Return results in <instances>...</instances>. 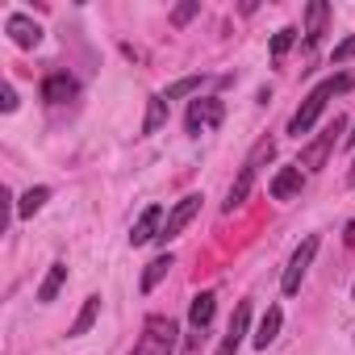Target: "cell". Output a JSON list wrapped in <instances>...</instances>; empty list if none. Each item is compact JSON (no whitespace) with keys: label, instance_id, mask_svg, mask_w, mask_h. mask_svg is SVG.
<instances>
[{"label":"cell","instance_id":"6da1fadb","mask_svg":"<svg viewBox=\"0 0 355 355\" xmlns=\"http://www.w3.org/2000/svg\"><path fill=\"white\" fill-rule=\"evenodd\" d=\"M355 88V76H330V80H322L305 101H301V109L293 113V121H288V134L293 138H301V134H309L313 125H318V117L326 113V101L330 96H338V92H351Z\"/></svg>","mask_w":355,"mask_h":355},{"label":"cell","instance_id":"7a4b0ae2","mask_svg":"<svg viewBox=\"0 0 355 355\" xmlns=\"http://www.w3.org/2000/svg\"><path fill=\"white\" fill-rule=\"evenodd\" d=\"M171 347H175V322L171 318H159V313L146 318L134 355H171Z\"/></svg>","mask_w":355,"mask_h":355},{"label":"cell","instance_id":"3957f363","mask_svg":"<svg viewBox=\"0 0 355 355\" xmlns=\"http://www.w3.org/2000/svg\"><path fill=\"white\" fill-rule=\"evenodd\" d=\"M343 125H347V121H343V117H334V121H330V125H326V130H322L305 150H301V163H297V167H305V171H322V167H326V159H330V150H334V142H338V134H343Z\"/></svg>","mask_w":355,"mask_h":355},{"label":"cell","instance_id":"277c9868","mask_svg":"<svg viewBox=\"0 0 355 355\" xmlns=\"http://www.w3.org/2000/svg\"><path fill=\"white\" fill-rule=\"evenodd\" d=\"M222 117H226V105L218 101V96H197L193 105H189V117H184V130L197 138L201 130H214V125H222Z\"/></svg>","mask_w":355,"mask_h":355},{"label":"cell","instance_id":"5b68a950","mask_svg":"<svg viewBox=\"0 0 355 355\" xmlns=\"http://www.w3.org/2000/svg\"><path fill=\"white\" fill-rule=\"evenodd\" d=\"M313 255H318V239L309 234L297 251H293V259H288V268H284V276H280V288L293 297L297 288H301V280H305V272H309V263H313Z\"/></svg>","mask_w":355,"mask_h":355},{"label":"cell","instance_id":"8992f818","mask_svg":"<svg viewBox=\"0 0 355 355\" xmlns=\"http://www.w3.org/2000/svg\"><path fill=\"white\" fill-rule=\"evenodd\" d=\"M197 214H201V197H197V193H189L184 201H175V209L167 214V222H163V234H159V239H163V243H171V239L180 234Z\"/></svg>","mask_w":355,"mask_h":355},{"label":"cell","instance_id":"52a82bcc","mask_svg":"<svg viewBox=\"0 0 355 355\" xmlns=\"http://www.w3.org/2000/svg\"><path fill=\"white\" fill-rule=\"evenodd\" d=\"M5 30H9V38H13L21 51H34V46L42 42V30H38V21H30L26 13H9Z\"/></svg>","mask_w":355,"mask_h":355},{"label":"cell","instance_id":"ba28073f","mask_svg":"<svg viewBox=\"0 0 355 355\" xmlns=\"http://www.w3.org/2000/svg\"><path fill=\"white\" fill-rule=\"evenodd\" d=\"M76 92H80V84H76V76H67V71H55V76L42 80V101H46V105H67Z\"/></svg>","mask_w":355,"mask_h":355},{"label":"cell","instance_id":"9c48e42d","mask_svg":"<svg viewBox=\"0 0 355 355\" xmlns=\"http://www.w3.org/2000/svg\"><path fill=\"white\" fill-rule=\"evenodd\" d=\"M247 326H251V305L243 301V305L234 309V318H230V326H226V338H222V347H218V355H239V347H243V334H247Z\"/></svg>","mask_w":355,"mask_h":355},{"label":"cell","instance_id":"30bf717a","mask_svg":"<svg viewBox=\"0 0 355 355\" xmlns=\"http://www.w3.org/2000/svg\"><path fill=\"white\" fill-rule=\"evenodd\" d=\"M159 226H163V209H159V205H146V209H142V218H138V222H134V230H130V243H134V247H146L150 239H159V234H163Z\"/></svg>","mask_w":355,"mask_h":355},{"label":"cell","instance_id":"8fae6325","mask_svg":"<svg viewBox=\"0 0 355 355\" xmlns=\"http://www.w3.org/2000/svg\"><path fill=\"white\" fill-rule=\"evenodd\" d=\"M326 21H330V5H326V0H309V5H305V46L322 42Z\"/></svg>","mask_w":355,"mask_h":355},{"label":"cell","instance_id":"7c38bea8","mask_svg":"<svg viewBox=\"0 0 355 355\" xmlns=\"http://www.w3.org/2000/svg\"><path fill=\"white\" fill-rule=\"evenodd\" d=\"M301 184H305L301 167H280V171L272 175V197H276V201H293V197L301 193Z\"/></svg>","mask_w":355,"mask_h":355},{"label":"cell","instance_id":"4fadbf2b","mask_svg":"<svg viewBox=\"0 0 355 355\" xmlns=\"http://www.w3.org/2000/svg\"><path fill=\"white\" fill-rule=\"evenodd\" d=\"M255 175H259V167H251V163H243V171H239V180L230 184V193H226V214H234L247 197H251V189H255Z\"/></svg>","mask_w":355,"mask_h":355},{"label":"cell","instance_id":"5bb4252c","mask_svg":"<svg viewBox=\"0 0 355 355\" xmlns=\"http://www.w3.org/2000/svg\"><path fill=\"white\" fill-rule=\"evenodd\" d=\"M214 309H218V293H209V288H205V293H197V297H193L189 322H193V330H197V334H201V330L214 322Z\"/></svg>","mask_w":355,"mask_h":355},{"label":"cell","instance_id":"9a60e30c","mask_svg":"<svg viewBox=\"0 0 355 355\" xmlns=\"http://www.w3.org/2000/svg\"><path fill=\"white\" fill-rule=\"evenodd\" d=\"M280 326H284V313H280V305H272V309L263 313V322H259V330H255V347H259V351H268V343H276V334H280Z\"/></svg>","mask_w":355,"mask_h":355},{"label":"cell","instance_id":"2e32d148","mask_svg":"<svg viewBox=\"0 0 355 355\" xmlns=\"http://www.w3.org/2000/svg\"><path fill=\"white\" fill-rule=\"evenodd\" d=\"M67 284V263H51V272H46V280L38 284V301L42 305H51L55 297H59V288Z\"/></svg>","mask_w":355,"mask_h":355},{"label":"cell","instance_id":"e0dca14e","mask_svg":"<svg viewBox=\"0 0 355 355\" xmlns=\"http://www.w3.org/2000/svg\"><path fill=\"white\" fill-rule=\"evenodd\" d=\"M171 268H175V259H171L167 251H163V255H155V259L146 263V272H142V293H150V288H155V284L171 272Z\"/></svg>","mask_w":355,"mask_h":355},{"label":"cell","instance_id":"ac0fdd59","mask_svg":"<svg viewBox=\"0 0 355 355\" xmlns=\"http://www.w3.org/2000/svg\"><path fill=\"white\" fill-rule=\"evenodd\" d=\"M96 313H101V297H88L84 305H80V313H76V322H71V338H80V334H88L92 330V322H96Z\"/></svg>","mask_w":355,"mask_h":355},{"label":"cell","instance_id":"d6986e66","mask_svg":"<svg viewBox=\"0 0 355 355\" xmlns=\"http://www.w3.org/2000/svg\"><path fill=\"white\" fill-rule=\"evenodd\" d=\"M167 125V101L163 96H150L146 101V121H142V134H155Z\"/></svg>","mask_w":355,"mask_h":355},{"label":"cell","instance_id":"ffe728a7","mask_svg":"<svg viewBox=\"0 0 355 355\" xmlns=\"http://www.w3.org/2000/svg\"><path fill=\"white\" fill-rule=\"evenodd\" d=\"M46 201H51V189H46V184L30 189V193H26V197L17 201V218H34V214H38V209L46 205Z\"/></svg>","mask_w":355,"mask_h":355},{"label":"cell","instance_id":"44dd1931","mask_svg":"<svg viewBox=\"0 0 355 355\" xmlns=\"http://www.w3.org/2000/svg\"><path fill=\"white\" fill-rule=\"evenodd\" d=\"M201 76H180L175 84H167V92H163V101H180V96H193V92H201Z\"/></svg>","mask_w":355,"mask_h":355},{"label":"cell","instance_id":"7402d4cb","mask_svg":"<svg viewBox=\"0 0 355 355\" xmlns=\"http://www.w3.org/2000/svg\"><path fill=\"white\" fill-rule=\"evenodd\" d=\"M293 42H297V30H293V26H284V30L272 38V59H284V55L293 51Z\"/></svg>","mask_w":355,"mask_h":355},{"label":"cell","instance_id":"603a6c76","mask_svg":"<svg viewBox=\"0 0 355 355\" xmlns=\"http://www.w3.org/2000/svg\"><path fill=\"white\" fill-rule=\"evenodd\" d=\"M272 155H276V142H272V138H259V142H255V150L247 155V163H251V167H263Z\"/></svg>","mask_w":355,"mask_h":355},{"label":"cell","instance_id":"cb8c5ba5","mask_svg":"<svg viewBox=\"0 0 355 355\" xmlns=\"http://www.w3.org/2000/svg\"><path fill=\"white\" fill-rule=\"evenodd\" d=\"M197 13H201V5H197V0H184V5H175V13H171V26H189Z\"/></svg>","mask_w":355,"mask_h":355},{"label":"cell","instance_id":"d4e9b609","mask_svg":"<svg viewBox=\"0 0 355 355\" xmlns=\"http://www.w3.org/2000/svg\"><path fill=\"white\" fill-rule=\"evenodd\" d=\"M347 59H355V34H351L347 42H338V46H334V63H347Z\"/></svg>","mask_w":355,"mask_h":355},{"label":"cell","instance_id":"484cf974","mask_svg":"<svg viewBox=\"0 0 355 355\" xmlns=\"http://www.w3.org/2000/svg\"><path fill=\"white\" fill-rule=\"evenodd\" d=\"M0 109H5V113L17 109V92H13V84H5V92H0Z\"/></svg>","mask_w":355,"mask_h":355},{"label":"cell","instance_id":"4316f807","mask_svg":"<svg viewBox=\"0 0 355 355\" xmlns=\"http://www.w3.org/2000/svg\"><path fill=\"white\" fill-rule=\"evenodd\" d=\"M347 247H351V251H355V222H351V226H347Z\"/></svg>","mask_w":355,"mask_h":355},{"label":"cell","instance_id":"83f0119b","mask_svg":"<svg viewBox=\"0 0 355 355\" xmlns=\"http://www.w3.org/2000/svg\"><path fill=\"white\" fill-rule=\"evenodd\" d=\"M347 184H351V189H355V163H351V171H347Z\"/></svg>","mask_w":355,"mask_h":355},{"label":"cell","instance_id":"f1b7e54d","mask_svg":"<svg viewBox=\"0 0 355 355\" xmlns=\"http://www.w3.org/2000/svg\"><path fill=\"white\" fill-rule=\"evenodd\" d=\"M343 142H347V146H355V130H351V134H347V138H343Z\"/></svg>","mask_w":355,"mask_h":355},{"label":"cell","instance_id":"f546056e","mask_svg":"<svg viewBox=\"0 0 355 355\" xmlns=\"http://www.w3.org/2000/svg\"><path fill=\"white\" fill-rule=\"evenodd\" d=\"M351 293H355V288H351Z\"/></svg>","mask_w":355,"mask_h":355}]
</instances>
